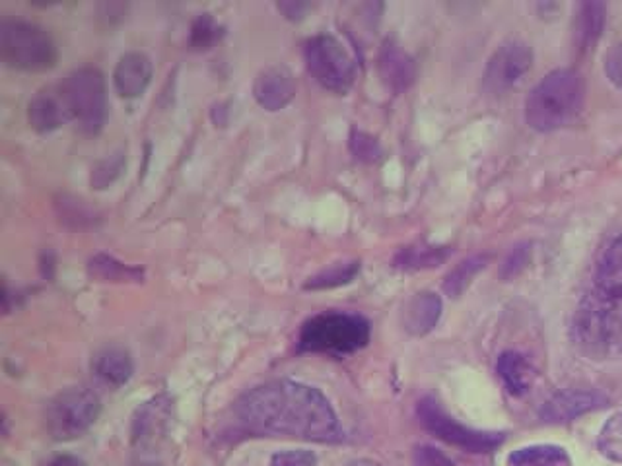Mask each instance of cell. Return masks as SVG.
Instances as JSON below:
<instances>
[{"mask_svg":"<svg viewBox=\"0 0 622 466\" xmlns=\"http://www.w3.org/2000/svg\"><path fill=\"white\" fill-rule=\"evenodd\" d=\"M234 413L243 428L261 435H283L315 443L343 438L337 414L318 389L296 381H271L236 401Z\"/></svg>","mask_w":622,"mask_h":466,"instance_id":"1","label":"cell"},{"mask_svg":"<svg viewBox=\"0 0 622 466\" xmlns=\"http://www.w3.org/2000/svg\"><path fill=\"white\" fill-rule=\"evenodd\" d=\"M574 340L589 360L622 358V236L597 264L594 286L574 318Z\"/></svg>","mask_w":622,"mask_h":466,"instance_id":"2","label":"cell"},{"mask_svg":"<svg viewBox=\"0 0 622 466\" xmlns=\"http://www.w3.org/2000/svg\"><path fill=\"white\" fill-rule=\"evenodd\" d=\"M584 97L586 86L578 71L559 69L549 72L527 97V124L534 131H559L578 117L584 107Z\"/></svg>","mask_w":622,"mask_h":466,"instance_id":"3","label":"cell"},{"mask_svg":"<svg viewBox=\"0 0 622 466\" xmlns=\"http://www.w3.org/2000/svg\"><path fill=\"white\" fill-rule=\"evenodd\" d=\"M370 343V323L352 313H321L303 323L300 353L350 356Z\"/></svg>","mask_w":622,"mask_h":466,"instance_id":"4","label":"cell"},{"mask_svg":"<svg viewBox=\"0 0 622 466\" xmlns=\"http://www.w3.org/2000/svg\"><path fill=\"white\" fill-rule=\"evenodd\" d=\"M0 59L19 71H49L57 62V47L44 27L24 20H4L0 24Z\"/></svg>","mask_w":622,"mask_h":466,"instance_id":"5","label":"cell"},{"mask_svg":"<svg viewBox=\"0 0 622 466\" xmlns=\"http://www.w3.org/2000/svg\"><path fill=\"white\" fill-rule=\"evenodd\" d=\"M64 106L82 132L98 134L106 123V79L94 67H82L72 71L59 84Z\"/></svg>","mask_w":622,"mask_h":466,"instance_id":"6","label":"cell"},{"mask_svg":"<svg viewBox=\"0 0 622 466\" xmlns=\"http://www.w3.org/2000/svg\"><path fill=\"white\" fill-rule=\"evenodd\" d=\"M99 398L88 389H67L45 408V426L57 441L76 440L99 416Z\"/></svg>","mask_w":622,"mask_h":466,"instance_id":"7","label":"cell"},{"mask_svg":"<svg viewBox=\"0 0 622 466\" xmlns=\"http://www.w3.org/2000/svg\"><path fill=\"white\" fill-rule=\"evenodd\" d=\"M306 62L311 76L335 94H347L356 80V67L347 49L333 36L311 37L306 44Z\"/></svg>","mask_w":622,"mask_h":466,"instance_id":"8","label":"cell"},{"mask_svg":"<svg viewBox=\"0 0 622 466\" xmlns=\"http://www.w3.org/2000/svg\"><path fill=\"white\" fill-rule=\"evenodd\" d=\"M418 420L438 440L445 441L454 447L465 449L469 453H490L502 445L504 435L497 431L473 430L463 423L455 422L434 398H422L418 403Z\"/></svg>","mask_w":622,"mask_h":466,"instance_id":"9","label":"cell"},{"mask_svg":"<svg viewBox=\"0 0 622 466\" xmlns=\"http://www.w3.org/2000/svg\"><path fill=\"white\" fill-rule=\"evenodd\" d=\"M534 53L524 41H506L500 45L487 62L482 86L494 96L506 94L531 69Z\"/></svg>","mask_w":622,"mask_h":466,"instance_id":"10","label":"cell"},{"mask_svg":"<svg viewBox=\"0 0 622 466\" xmlns=\"http://www.w3.org/2000/svg\"><path fill=\"white\" fill-rule=\"evenodd\" d=\"M607 403L601 393L569 389L552 395L541 408V420L547 423H566L576 420L584 414L601 408Z\"/></svg>","mask_w":622,"mask_h":466,"instance_id":"11","label":"cell"},{"mask_svg":"<svg viewBox=\"0 0 622 466\" xmlns=\"http://www.w3.org/2000/svg\"><path fill=\"white\" fill-rule=\"evenodd\" d=\"M294 94H296V82L292 72L280 64L259 72L253 84V96L258 99L259 106L265 107L267 111H280L292 101Z\"/></svg>","mask_w":622,"mask_h":466,"instance_id":"12","label":"cell"},{"mask_svg":"<svg viewBox=\"0 0 622 466\" xmlns=\"http://www.w3.org/2000/svg\"><path fill=\"white\" fill-rule=\"evenodd\" d=\"M152 80V61L141 51L124 53L117 62L113 84L117 94L127 99L143 96Z\"/></svg>","mask_w":622,"mask_h":466,"instance_id":"13","label":"cell"},{"mask_svg":"<svg viewBox=\"0 0 622 466\" xmlns=\"http://www.w3.org/2000/svg\"><path fill=\"white\" fill-rule=\"evenodd\" d=\"M27 119L37 132H51L72 121L59 86L39 92L27 106Z\"/></svg>","mask_w":622,"mask_h":466,"instance_id":"14","label":"cell"},{"mask_svg":"<svg viewBox=\"0 0 622 466\" xmlns=\"http://www.w3.org/2000/svg\"><path fill=\"white\" fill-rule=\"evenodd\" d=\"M380 74L395 94H403L417 79V67L399 45L385 41L380 51Z\"/></svg>","mask_w":622,"mask_h":466,"instance_id":"15","label":"cell"},{"mask_svg":"<svg viewBox=\"0 0 622 466\" xmlns=\"http://www.w3.org/2000/svg\"><path fill=\"white\" fill-rule=\"evenodd\" d=\"M442 315V299L432 291H422L410 299L403 311V326L412 336H424L434 331Z\"/></svg>","mask_w":622,"mask_h":466,"instance_id":"16","label":"cell"},{"mask_svg":"<svg viewBox=\"0 0 622 466\" xmlns=\"http://www.w3.org/2000/svg\"><path fill=\"white\" fill-rule=\"evenodd\" d=\"M169 420H171V406H169L168 398L166 396L154 398L152 403L139 410V416L134 420V443L148 445V443L160 440L168 430Z\"/></svg>","mask_w":622,"mask_h":466,"instance_id":"17","label":"cell"},{"mask_svg":"<svg viewBox=\"0 0 622 466\" xmlns=\"http://www.w3.org/2000/svg\"><path fill=\"white\" fill-rule=\"evenodd\" d=\"M92 371L109 387H123L133 378V360L121 348H106L96 354Z\"/></svg>","mask_w":622,"mask_h":466,"instance_id":"18","label":"cell"},{"mask_svg":"<svg viewBox=\"0 0 622 466\" xmlns=\"http://www.w3.org/2000/svg\"><path fill=\"white\" fill-rule=\"evenodd\" d=\"M498 375L504 381L512 395L522 396L534 385L535 368L524 354L504 353L498 358Z\"/></svg>","mask_w":622,"mask_h":466,"instance_id":"19","label":"cell"},{"mask_svg":"<svg viewBox=\"0 0 622 466\" xmlns=\"http://www.w3.org/2000/svg\"><path fill=\"white\" fill-rule=\"evenodd\" d=\"M607 7L603 2H582L576 16V44L582 53L591 51L603 36Z\"/></svg>","mask_w":622,"mask_h":466,"instance_id":"20","label":"cell"},{"mask_svg":"<svg viewBox=\"0 0 622 466\" xmlns=\"http://www.w3.org/2000/svg\"><path fill=\"white\" fill-rule=\"evenodd\" d=\"M452 255L450 247L440 246H415L400 249L393 266L400 271H427L444 264Z\"/></svg>","mask_w":622,"mask_h":466,"instance_id":"21","label":"cell"},{"mask_svg":"<svg viewBox=\"0 0 622 466\" xmlns=\"http://www.w3.org/2000/svg\"><path fill=\"white\" fill-rule=\"evenodd\" d=\"M88 274L89 278L98 282H143L144 278L143 268L121 263L106 253L89 259Z\"/></svg>","mask_w":622,"mask_h":466,"instance_id":"22","label":"cell"},{"mask_svg":"<svg viewBox=\"0 0 622 466\" xmlns=\"http://www.w3.org/2000/svg\"><path fill=\"white\" fill-rule=\"evenodd\" d=\"M507 466H572L569 453L559 445H529L517 449L506 461Z\"/></svg>","mask_w":622,"mask_h":466,"instance_id":"23","label":"cell"},{"mask_svg":"<svg viewBox=\"0 0 622 466\" xmlns=\"http://www.w3.org/2000/svg\"><path fill=\"white\" fill-rule=\"evenodd\" d=\"M489 261V255H475L465 259L462 264H457L454 271L445 276V294L452 299L462 298L465 290L471 286L475 276H479L487 268Z\"/></svg>","mask_w":622,"mask_h":466,"instance_id":"24","label":"cell"},{"mask_svg":"<svg viewBox=\"0 0 622 466\" xmlns=\"http://www.w3.org/2000/svg\"><path fill=\"white\" fill-rule=\"evenodd\" d=\"M360 273V263L358 261H350V263L333 264L330 268L321 271L320 274L311 276L310 280L306 282V290H331V288H338L355 280L356 274Z\"/></svg>","mask_w":622,"mask_h":466,"instance_id":"25","label":"cell"},{"mask_svg":"<svg viewBox=\"0 0 622 466\" xmlns=\"http://www.w3.org/2000/svg\"><path fill=\"white\" fill-rule=\"evenodd\" d=\"M597 447L603 457L614 463H622V413L611 416L599 433Z\"/></svg>","mask_w":622,"mask_h":466,"instance_id":"26","label":"cell"},{"mask_svg":"<svg viewBox=\"0 0 622 466\" xmlns=\"http://www.w3.org/2000/svg\"><path fill=\"white\" fill-rule=\"evenodd\" d=\"M223 37V27L216 24L211 14H201L191 26L189 44L195 49H211Z\"/></svg>","mask_w":622,"mask_h":466,"instance_id":"27","label":"cell"},{"mask_svg":"<svg viewBox=\"0 0 622 466\" xmlns=\"http://www.w3.org/2000/svg\"><path fill=\"white\" fill-rule=\"evenodd\" d=\"M124 168V154L123 152H116L111 156L101 159L96 164V168L92 169V187L94 189H106L116 181L117 177L123 174Z\"/></svg>","mask_w":622,"mask_h":466,"instance_id":"28","label":"cell"},{"mask_svg":"<svg viewBox=\"0 0 622 466\" xmlns=\"http://www.w3.org/2000/svg\"><path fill=\"white\" fill-rule=\"evenodd\" d=\"M350 150L356 158L368 162V164L382 158V146L370 134L362 131H352L350 134Z\"/></svg>","mask_w":622,"mask_h":466,"instance_id":"29","label":"cell"},{"mask_svg":"<svg viewBox=\"0 0 622 466\" xmlns=\"http://www.w3.org/2000/svg\"><path fill=\"white\" fill-rule=\"evenodd\" d=\"M529 261V247L527 246H519L506 256V261L502 264V268H500V276L504 278V280H510V278H514L516 274L522 273L524 271L525 263Z\"/></svg>","mask_w":622,"mask_h":466,"instance_id":"30","label":"cell"},{"mask_svg":"<svg viewBox=\"0 0 622 466\" xmlns=\"http://www.w3.org/2000/svg\"><path fill=\"white\" fill-rule=\"evenodd\" d=\"M271 466H315V455L310 451H285L273 457Z\"/></svg>","mask_w":622,"mask_h":466,"instance_id":"31","label":"cell"},{"mask_svg":"<svg viewBox=\"0 0 622 466\" xmlns=\"http://www.w3.org/2000/svg\"><path fill=\"white\" fill-rule=\"evenodd\" d=\"M415 466H452V461L440 449L420 445L415 451Z\"/></svg>","mask_w":622,"mask_h":466,"instance_id":"32","label":"cell"},{"mask_svg":"<svg viewBox=\"0 0 622 466\" xmlns=\"http://www.w3.org/2000/svg\"><path fill=\"white\" fill-rule=\"evenodd\" d=\"M605 72L617 88L622 89V44L614 45L605 59Z\"/></svg>","mask_w":622,"mask_h":466,"instance_id":"33","label":"cell"},{"mask_svg":"<svg viewBox=\"0 0 622 466\" xmlns=\"http://www.w3.org/2000/svg\"><path fill=\"white\" fill-rule=\"evenodd\" d=\"M51 466H86V463L79 457H72V455H61V457L55 458Z\"/></svg>","mask_w":622,"mask_h":466,"instance_id":"34","label":"cell"},{"mask_svg":"<svg viewBox=\"0 0 622 466\" xmlns=\"http://www.w3.org/2000/svg\"><path fill=\"white\" fill-rule=\"evenodd\" d=\"M278 9L285 10V14L288 19H296L294 14H298V16H300V14H302V10L308 9V7H306V4H294V2H290V4H278Z\"/></svg>","mask_w":622,"mask_h":466,"instance_id":"35","label":"cell"},{"mask_svg":"<svg viewBox=\"0 0 622 466\" xmlns=\"http://www.w3.org/2000/svg\"><path fill=\"white\" fill-rule=\"evenodd\" d=\"M347 466H382L380 463H375V461H370V458H358V461H352V463H348Z\"/></svg>","mask_w":622,"mask_h":466,"instance_id":"36","label":"cell"}]
</instances>
